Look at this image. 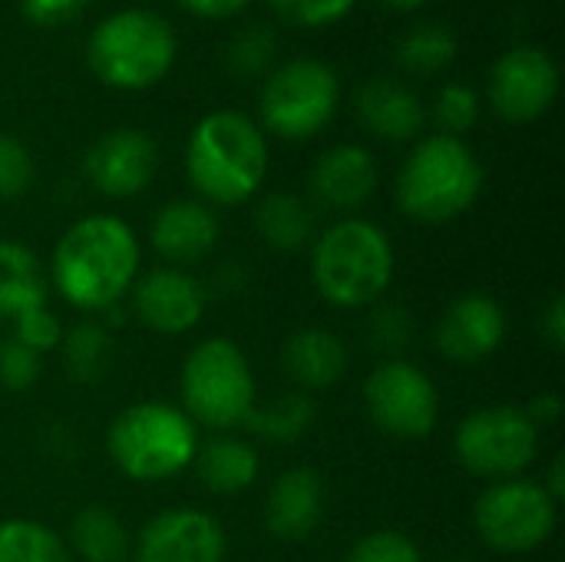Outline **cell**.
<instances>
[{
    "mask_svg": "<svg viewBox=\"0 0 565 562\" xmlns=\"http://www.w3.org/2000/svg\"><path fill=\"white\" fill-rule=\"evenodd\" d=\"M106 454L136 484H162L192 467L199 427L169 401H139L119 411L106 431Z\"/></svg>",
    "mask_w": 565,
    "mask_h": 562,
    "instance_id": "5",
    "label": "cell"
},
{
    "mask_svg": "<svg viewBox=\"0 0 565 562\" xmlns=\"http://www.w3.org/2000/svg\"><path fill=\"white\" fill-rule=\"evenodd\" d=\"M324 520V480L315 467H288L268 487L265 527L275 540L301 543Z\"/></svg>",
    "mask_w": 565,
    "mask_h": 562,
    "instance_id": "19",
    "label": "cell"
},
{
    "mask_svg": "<svg viewBox=\"0 0 565 562\" xmlns=\"http://www.w3.org/2000/svg\"><path fill=\"white\" fill-rule=\"evenodd\" d=\"M23 348H30L33 354H50V351H60V344H63V335H66V328H63V321H60V315L50 308V305H36V308H30V311H23V315H17L13 318V331H10Z\"/></svg>",
    "mask_w": 565,
    "mask_h": 562,
    "instance_id": "33",
    "label": "cell"
},
{
    "mask_svg": "<svg viewBox=\"0 0 565 562\" xmlns=\"http://www.w3.org/2000/svg\"><path fill=\"white\" fill-rule=\"evenodd\" d=\"M457 36L444 23H417L397 40V63L414 76H437L457 60Z\"/></svg>",
    "mask_w": 565,
    "mask_h": 562,
    "instance_id": "27",
    "label": "cell"
},
{
    "mask_svg": "<svg viewBox=\"0 0 565 562\" xmlns=\"http://www.w3.org/2000/svg\"><path fill=\"white\" fill-rule=\"evenodd\" d=\"M480 113H483V99H480V93L470 83H447L437 93L434 116H437L444 136H457L460 139L463 132H470L480 123Z\"/></svg>",
    "mask_w": 565,
    "mask_h": 562,
    "instance_id": "32",
    "label": "cell"
},
{
    "mask_svg": "<svg viewBox=\"0 0 565 562\" xmlns=\"http://www.w3.org/2000/svg\"><path fill=\"white\" fill-rule=\"evenodd\" d=\"M311 199L338 215H351L377 192V159L371 149L341 142L321 152L311 166Z\"/></svg>",
    "mask_w": 565,
    "mask_h": 562,
    "instance_id": "17",
    "label": "cell"
},
{
    "mask_svg": "<svg viewBox=\"0 0 565 562\" xmlns=\"http://www.w3.org/2000/svg\"><path fill=\"white\" fill-rule=\"evenodd\" d=\"M559 503L546 494L543 480H497L473 503V527L480 540L507 556L533 553L556 533Z\"/></svg>",
    "mask_w": 565,
    "mask_h": 562,
    "instance_id": "10",
    "label": "cell"
},
{
    "mask_svg": "<svg viewBox=\"0 0 565 562\" xmlns=\"http://www.w3.org/2000/svg\"><path fill=\"white\" fill-rule=\"evenodd\" d=\"M387 7H394V10H420L424 3H430V0H384Z\"/></svg>",
    "mask_w": 565,
    "mask_h": 562,
    "instance_id": "43",
    "label": "cell"
},
{
    "mask_svg": "<svg viewBox=\"0 0 565 562\" xmlns=\"http://www.w3.org/2000/svg\"><path fill=\"white\" fill-rule=\"evenodd\" d=\"M70 378L76 384H99L109 371L113 361V338L103 321H79L66 328L63 344H60Z\"/></svg>",
    "mask_w": 565,
    "mask_h": 562,
    "instance_id": "28",
    "label": "cell"
},
{
    "mask_svg": "<svg viewBox=\"0 0 565 562\" xmlns=\"http://www.w3.org/2000/svg\"><path fill=\"white\" fill-rule=\"evenodd\" d=\"M252 0H179V7H185L189 13L202 17V20H222V17H235L248 7Z\"/></svg>",
    "mask_w": 565,
    "mask_h": 562,
    "instance_id": "40",
    "label": "cell"
},
{
    "mask_svg": "<svg viewBox=\"0 0 565 562\" xmlns=\"http://www.w3.org/2000/svg\"><path fill=\"white\" fill-rule=\"evenodd\" d=\"M546 494L559 503L563 500V494H565V464H563V457H556L553 460V467H550V477H546Z\"/></svg>",
    "mask_w": 565,
    "mask_h": 562,
    "instance_id": "42",
    "label": "cell"
},
{
    "mask_svg": "<svg viewBox=\"0 0 565 562\" xmlns=\"http://www.w3.org/2000/svg\"><path fill=\"white\" fill-rule=\"evenodd\" d=\"M126 562H146V560H139V556H129V560Z\"/></svg>",
    "mask_w": 565,
    "mask_h": 562,
    "instance_id": "44",
    "label": "cell"
},
{
    "mask_svg": "<svg viewBox=\"0 0 565 562\" xmlns=\"http://www.w3.org/2000/svg\"><path fill=\"white\" fill-rule=\"evenodd\" d=\"M43 374V358L23 348L13 335L0 338V388L3 391H30Z\"/></svg>",
    "mask_w": 565,
    "mask_h": 562,
    "instance_id": "35",
    "label": "cell"
},
{
    "mask_svg": "<svg viewBox=\"0 0 565 562\" xmlns=\"http://www.w3.org/2000/svg\"><path fill=\"white\" fill-rule=\"evenodd\" d=\"M559 93V70L556 60L540 46H513L507 50L487 83V99L493 113L510 126L536 123L550 113Z\"/></svg>",
    "mask_w": 565,
    "mask_h": 562,
    "instance_id": "12",
    "label": "cell"
},
{
    "mask_svg": "<svg viewBox=\"0 0 565 562\" xmlns=\"http://www.w3.org/2000/svg\"><path fill=\"white\" fill-rule=\"evenodd\" d=\"M66 550L73 562H126L132 553V540L126 523L103 503H89L76 510L66 530Z\"/></svg>",
    "mask_w": 565,
    "mask_h": 562,
    "instance_id": "23",
    "label": "cell"
},
{
    "mask_svg": "<svg viewBox=\"0 0 565 562\" xmlns=\"http://www.w3.org/2000/svg\"><path fill=\"white\" fill-rule=\"evenodd\" d=\"M354 3L358 0H271V7L281 20H288L295 26H308V30L341 23L354 10Z\"/></svg>",
    "mask_w": 565,
    "mask_h": 562,
    "instance_id": "37",
    "label": "cell"
},
{
    "mask_svg": "<svg viewBox=\"0 0 565 562\" xmlns=\"http://www.w3.org/2000/svg\"><path fill=\"white\" fill-rule=\"evenodd\" d=\"M437 351L454 364H480L493 358L507 341V311L487 291H467L454 298L437 328H434Z\"/></svg>",
    "mask_w": 565,
    "mask_h": 562,
    "instance_id": "16",
    "label": "cell"
},
{
    "mask_svg": "<svg viewBox=\"0 0 565 562\" xmlns=\"http://www.w3.org/2000/svg\"><path fill=\"white\" fill-rule=\"evenodd\" d=\"M199 484L215 494V497H235L245 494L258 474H262V457L258 450L232 434H218L209 444H199V454L192 460Z\"/></svg>",
    "mask_w": 565,
    "mask_h": 562,
    "instance_id": "22",
    "label": "cell"
},
{
    "mask_svg": "<svg viewBox=\"0 0 565 562\" xmlns=\"http://www.w3.org/2000/svg\"><path fill=\"white\" fill-rule=\"evenodd\" d=\"M159 149L149 132L122 126L103 132L83 156L86 182L106 199H132L156 179Z\"/></svg>",
    "mask_w": 565,
    "mask_h": 562,
    "instance_id": "14",
    "label": "cell"
},
{
    "mask_svg": "<svg viewBox=\"0 0 565 562\" xmlns=\"http://www.w3.org/2000/svg\"><path fill=\"white\" fill-rule=\"evenodd\" d=\"M50 278L36 252L17 238H0V318L13 321L17 315L46 305Z\"/></svg>",
    "mask_w": 565,
    "mask_h": 562,
    "instance_id": "24",
    "label": "cell"
},
{
    "mask_svg": "<svg viewBox=\"0 0 565 562\" xmlns=\"http://www.w3.org/2000/svg\"><path fill=\"white\" fill-rule=\"evenodd\" d=\"M364 411L381 434L394 441H424L437 427L440 394L420 364L391 358L367 374Z\"/></svg>",
    "mask_w": 565,
    "mask_h": 562,
    "instance_id": "11",
    "label": "cell"
},
{
    "mask_svg": "<svg viewBox=\"0 0 565 562\" xmlns=\"http://www.w3.org/2000/svg\"><path fill=\"white\" fill-rule=\"evenodd\" d=\"M447 562H467V560H447Z\"/></svg>",
    "mask_w": 565,
    "mask_h": 562,
    "instance_id": "45",
    "label": "cell"
},
{
    "mask_svg": "<svg viewBox=\"0 0 565 562\" xmlns=\"http://www.w3.org/2000/svg\"><path fill=\"white\" fill-rule=\"evenodd\" d=\"M487 172L477 152L457 136L420 139L397 172V209L420 225H447L470 212L483 192Z\"/></svg>",
    "mask_w": 565,
    "mask_h": 562,
    "instance_id": "4",
    "label": "cell"
},
{
    "mask_svg": "<svg viewBox=\"0 0 565 562\" xmlns=\"http://www.w3.org/2000/svg\"><path fill=\"white\" fill-rule=\"evenodd\" d=\"M0 562H73L66 540L26 517L0 520Z\"/></svg>",
    "mask_w": 565,
    "mask_h": 562,
    "instance_id": "29",
    "label": "cell"
},
{
    "mask_svg": "<svg viewBox=\"0 0 565 562\" xmlns=\"http://www.w3.org/2000/svg\"><path fill=\"white\" fill-rule=\"evenodd\" d=\"M358 119L371 136L384 142H407L424 129L427 109L407 83L371 79L358 93Z\"/></svg>",
    "mask_w": 565,
    "mask_h": 562,
    "instance_id": "21",
    "label": "cell"
},
{
    "mask_svg": "<svg viewBox=\"0 0 565 562\" xmlns=\"http://www.w3.org/2000/svg\"><path fill=\"white\" fill-rule=\"evenodd\" d=\"M33 176L36 166L30 149L17 136L0 132V199H20L33 185Z\"/></svg>",
    "mask_w": 565,
    "mask_h": 562,
    "instance_id": "36",
    "label": "cell"
},
{
    "mask_svg": "<svg viewBox=\"0 0 565 562\" xmlns=\"http://www.w3.org/2000/svg\"><path fill=\"white\" fill-rule=\"evenodd\" d=\"M179 53L172 23L149 7H122L96 23L86 43L89 70L113 89H149L169 76Z\"/></svg>",
    "mask_w": 565,
    "mask_h": 562,
    "instance_id": "6",
    "label": "cell"
},
{
    "mask_svg": "<svg viewBox=\"0 0 565 562\" xmlns=\"http://www.w3.org/2000/svg\"><path fill=\"white\" fill-rule=\"evenodd\" d=\"M132 315L156 335H189L199 328L209 308V288L185 268H149L139 272L132 291H129Z\"/></svg>",
    "mask_w": 565,
    "mask_h": 562,
    "instance_id": "13",
    "label": "cell"
},
{
    "mask_svg": "<svg viewBox=\"0 0 565 562\" xmlns=\"http://www.w3.org/2000/svg\"><path fill=\"white\" fill-rule=\"evenodd\" d=\"M344 562H424V556L407 533L374 530L348 550Z\"/></svg>",
    "mask_w": 565,
    "mask_h": 562,
    "instance_id": "34",
    "label": "cell"
},
{
    "mask_svg": "<svg viewBox=\"0 0 565 562\" xmlns=\"http://www.w3.org/2000/svg\"><path fill=\"white\" fill-rule=\"evenodd\" d=\"M281 368L295 391H328L344 381L351 368L348 344L328 328H301L281 348Z\"/></svg>",
    "mask_w": 565,
    "mask_h": 562,
    "instance_id": "20",
    "label": "cell"
},
{
    "mask_svg": "<svg viewBox=\"0 0 565 562\" xmlns=\"http://www.w3.org/2000/svg\"><path fill=\"white\" fill-rule=\"evenodd\" d=\"M523 411H526V417L543 431V427H553V424L559 421L563 401H559V394H536V397L530 401V407H523Z\"/></svg>",
    "mask_w": 565,
    "mask_h": 562,
    "instance_id": "41",
    "label": "cell"
},
{
    "mask_svg": "<svg viewBox=\"0 0 565 562\" xmlns=\"http://www.w3.org/2000/svg\"><path fill=\"white\" fill-rule=\"evenodd\" d=\"M255 229L268 248L288 252V255L311 248V242L318 235L311 202L295 192H268L255 205Z\"/></svg>",
    "mask_w": 565,
    "mask_h": 562,
    "instance_id": "25",
    "label": "cell"
},
{
    "mask_svg": "<svg viewBox=\"0 0 565 562\" xmlns=\"http://www.w3.org/2000/svg\"><path fill=\"white\" fill-rule=\"evenodd\" d=\"M540 328H543V338H546V344H550L553 351H563L565 348V298L563 295H553V298H550V305H546V311H543V321H540Z\"/></svg>",
    "mask_w": 565,
    "mask_h": 562,
    "instance_id": "39",
    "label": "cell"
},
{
    "mask_svg": "<svg viewBox=\"0 0 565 562\" xmlns=\"http://www.w3.org/2000/svg\"><path fill=\"white\" fill-rule=\"evenodd\" d=\"M315 417V401L305 391H288L275 404H255V411L245 421V431H252L265 444H295L311 431Z\"/></svg>",
    "mask_w": 565,
    "mask_h": 562,
    "instance_id": "26",
    "label": "cell"
},
{
    "mask_svg": "<svg viewBox=\"0 0 565 562\" xmlns=\"http://www.w3.org/2000/svg\"><path fill=\"white\" fill-rule=\"evenodd\" d=\"M142 272V248L129 222L109 212L76 219L53 245L50 285L86 315H103L129 298Z\"/></svg>",
    "mask_w": 565,
    "mask_h": 562,
    "instance_id": "1",
    "label": "cell"
},
{
    "mask_svg": "<svg viewBox=\"0 0 565 562\" xmlns=\"http://www.w3.org/2000/svg\"><path fill=\"white\" fill-rule=\"evenodd\" d=\"M338 103H341V79L324 60L315 56L288 60L265 76L258 96L262 129L288 142L311 139L334 119Z\"/></svg>",
    "mask_w": 565,
    "mask_h": 562,
    "instance_id": "8",
    "label": "cell"
},
{
    "mask_svg": "<svg viewBox=\"0 0 565 562\" xmlns=\"http://www.w3.org/2000/svg\"><path fill=\"white\" fill-rule=\"evenodd\" d=\"M414 338V318L407 308L394 305V301H377L371 305V318H367V341L377 354H384V361L401 358L407 351Z\"/></svg>",
    "mask_w": 565,
    "mask_h": 562,
    "instance_id": "31",
    "label": "cell"
},
{
    "mask_svg": "<svg viewBox=\"0 0 565 562\" xmlns=\"http://www.w3.org/2000/svg\"><path fill=\"white\" fill-rule=\"evenodd\" d=\"M222 222L212 205L202 199H172L166 202L149 225V242L152 248L172 265L185 268L202 258H209L218 245Z\"/></svg>",
    "mask_w": 565,
    "mask_h": 562,
    "instance_id": "18",
    "label": "cell"
},
{
    "mask_svg": "<svg viewBox=\"0 0 565 562\" xmlns=\"http://www.w3.org/2000/svg\"><path fill=\"white\" fill-rule=\"evenodd\" d=\"M179 394L192 424L215 434L245 427L258 404V388L245 351L222 335L199 341L185 354L179 371Z\"/></svg>",
    "mask_w": 565,
    "mask_h": 562,
    "instance_id": "7",
    "label": "cell"
},
{
    "mask_svg": "<svg viewBox=\"0 0 565 562\" xmlns=\"http://www.w3.org/2000/svg\"><path fill=\"white\" fill-rule=\"evenodd\" d=\"M139 560L146 562H225V527L199 507H169L139 530Z\"/></svg>",
    "mask_w": 565,
    "mask_h": 562,
    "instance_id": "15",
    "label": "cell"
},
{
    "mask_svg": "<svg viewBox=\"0 0 565 562\" xmlns=\"http://www.w3.org/2000/svg\"><path fill=\"white\" fill-rule=\"evenodd\" d=\"M89 0H20V10L36 26H60L73 20Z\"/></svg>",
    "mask_w": 565,
    "mask_h": 562,
    "instance_id": "38",
    "label": "cell"
},
{
    "mask_svg": "<svg viewBox=\"0 0 565 562\" xmlns=\"http://www.w3.org/2000/svg\"><path fill=\"white\" fill-rule=\"evenodd\" d=\"M311 282L318 295L344 311L371 308L384 301L394 282V245L391 235L358 215L331 222L311 242Z\"/></svg>",
    "mask_w": 565,
    "mask_h": 562,
    "instance_id": "3",
    "label": "cell"
},
{
    "mask_svg": "<svg viewBox=\"0 0 565 562\" xmlns=\"http://www.w3.org/2000/svg\"><path fill=\"white\" fill-rule=\"evenodd\" d=\"M185 176L205 205H242L268 176L265 129L238 109L205 113L185 142Z\"/></svg>",
    "mask_w": 565,
    "mask_h": 562,
    "instance_id": "2",
    "label": "cell"
},
{
    "mask_svg": "<svg viewBox=\"0 0 565 562\" xmlns=\"http://www.w3.org/2000/svg\"><path fill=\"white\" fill-rule=\"evenodd\" d=\"M275 56H278V36L268 26L252 23V26L238 30L228 40L225 63H228V73L232 76H238V79H258V76H268L271 73Z\"/></svg>",
    "mask_w": 565,
    "mask_h": 562,
    "instance_id": "30",
    "label": "cell"
},
{
    "mask_svg": "<svg viewBox=\"0 0 565 562\" xmlns=\"http://www.w3.org/2000/svg\"><path fill=\"white\" fill-rule=\"evenodd\" d=\"M540 454V427L523 407L497 404L467 414L454 431L457 464L480 480H513L523 477Z\"/></svg>",
    "mask_w": 565,
    "mask_h": 562,
    "instance_id": "9",
    "label": "cell"
}]
</instances>
